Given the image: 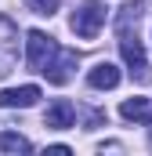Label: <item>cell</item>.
Returning <instances> with one entry per match:
<instances>
[{
    "label": "cell",
    "instance_id": "3957f363",
    "mask_svg": "<svg viewBox=\"0 0 152 156\" xmlns=\"http://www.w3.org/2000/svg\"><path fill=\"white\" fill-rule=\"evenodd\" d=\"M54 55H58L54 37H47L43 29H29V33H26V62H29V69L43 73V69L51 66V58H54Z\"/></svg>",
    "mask_w": 152,
    "mask_h": 156
},
{
    "label": "cell",
    "instance_id": "6da1fadb",
    "mask_svg": "<svg viewBox=\"0 0 152 156\" xmlns=\"http://www.w3.org/2000/svg\"><path fill=\"white\" fill-rule=\"evenodd\" d=\"M102 26H105V7L98 0H80V7L73 11V18H69V29L80 40H94L102 33Z\"/></svg>",
    "mask_w": 152,
    "mask_h": 156
},
{
    "label": "cell",
    "instance_id": "30bf717a",
    "mask_svg": "<svg viewBox=\"0 0 152 156\" xmlns=\"http://www.w3.org/2000/svg\"><path fill=\"white\" fill-rule=\"evenodd\" d=\"M58 4H62V0H26V7H29L33 15H54Z\"/></svg>",
    "mask_w": 152,
    "mask_h": 156
},
{
    "label": "cell",
    "instance_id": "8992f818",
    "mask_svg": "<svg viewBox=\"0 0 152 156\" xmlns=\"http://www.w3.org/2000/svg\"><path fill=\"white\" fill-rule=\"evenodd\" d=\"M73 123H76V105L69 98L51 102V109H47V116H43V127H51V131H69Z\"/></svg>",
    "mask_w": 152,
    "mask_h": 156
},
{
    "label": "cell",
    "instance_id": "277c9868",
    "mask_svg": "<svg viewBox=\"0 0 152 156\" xmlns=\"http://www.w3.org/2000/svg\"><path fill=\"white\" fill-rule=\"evenodd\" d=\"M76 62H80V55H76L73 47H58V55H54V58H51V66L43 69L47 83H54V87L69 83V80H73V69H76Z\"/></svg>",
    "mask_w": 152,
    "mask_h": 156
},
{
    "label": "cell",
    "instance_id": "7a4b0ae2",
    "mask_svg": "<svg viewBox=\"0 0 152 156\" xmlns=\"http://www.w3.org/2000/svg\"><path fill=\"white\" fill-rule=\"evenodd\" d=\"M116 37H119V55H123V62L130 66V73L138 76V83H149V80H152V69H149V62H145V47H141L138 33H130V29H116Z\"/></svg>",
    "mask_w": 152,
    "mask_h": 156
},
{
    "label": "cell",
    "instance_id": "52a82bcc",
    "mask_svg": "<svg viewBox=\"0 0 152 156\" xmlns=\"http://www.w3.org/2000/svg\"><path fill=\"white\" fill-rule=\"evenodd\" d=\"M119 80H123L119 76V66H112V62H94L91 73H87V83H91L94 91H112Z\"/></svg>",
    "mask_w": 152,
    "mask_h": 156
},
{
    "label": "cell",
    "instance_id": "ba28073f",
    "mask_svg": "<svg viewBox=\"0 0 152 156\" xmlns=\"http://www.w3.org/2000/svg\"><path fill=\"white\" fill-rule=\"evenodd\" d=\"M119 116L130 123H152V102L149 98H127L119 105Z\"/></svg>",
    "mask_w": 152,
    "mask_h": 156
},
{
    "label": "cell",
    "instance_id": "9c48e42d",
    "mask_svg": "<svg viewBox=\"0 0 152 156\" xmlns=\"http://www.w3.org/2000/svg\"><path fill=\"white\" fill-rule=\"evenodd\" d=\"M33 145L22 138V134H15V131H0V153H29Z\"/></svg>",
    "mask_w": 152,
    "mask_h": 156
},
{
    "label": "cell",
    "instance_id": "5b68a950",
    "mask_svg": "<svg viewBox=\"0 0 152 156\" xmlns=\"http://www.w3.org/2000/svg\"><path fill=\"white\" fill-rule=\"evenodd\" d=\"M36 102H40V87L36 83L0 91V109H29V105H36Z\"/></svg>",
    "mask_w": 152,
    "mask_h": 156
}]
</instances>
